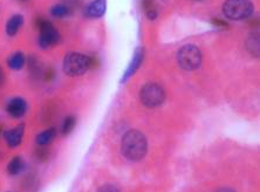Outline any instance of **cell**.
Returning a JSON list of instances; mask_svg holds the SVG:
<instances>
[{"label": "cell", "mask_w": 260, "mask_h": 192, "mask_svg": "<svg viewBox=\"0 0 260 192\" xmlns=\"http://www.w3.org/2000/svg\"><path fill=\"white\" fill-rule=\"evenodd\" d=\"M213 24L216 26H221V27H228L226 22H223L221 20H213Z\"/></svg>", "instance_id": "603a6c76"}, {"label": "cell", "mask_w": 260, "mask_h": 192, "mask_svg": "<svg viewBox=\"0 0 260 192\" xmlns=\"http://www.w3.org/2000/svg\"><path fill=\"white\" fill-rule=\"evenodd\" d=\"M202 52L194 45H186L179 49L177 53V61L179 67L184 71H194L202 65Z\"/></svg>", "instance_id": "5b68a950"}, {"label": "cell", "mask_w": 260, "mask_h": 192, "mask_svg": "<svg viewBox=\"0 0 260 192\" xmlns=\"http://www.w3.org/2000/svg\"><path fill=\"white\" fill-rule=\"evenodd\" d=\"M49 155H51V152L46 147H41L39 150H37V157L41 162H46L49 158Z\"/></svg>", "instance_id": "d6986e66"}, {"label": "cell", "mask_w": 260, "mask_h": 192, "mask_svg": "<svg viewBox=\"0 0 260 192\" xmlns=\"http://www.w3.org/2000/svg\"><path fill=\"white\" fill-rule=\"evenodd\" d=\"M196 2H202V0H196Z\"/></svg>", "instance_id": "4316f807"}, {"label": "cell", "mask_w": 260, "mask_h": 192, "mask_svg": "<svg viewBox=\"0 0 260 192\" xmlns=\"http://www.w3.org/2000/svg\"><path fill=\"white\" fill-rule=\"evenodd\" d=\"M75 124H76V118L71 115V116H67L64 118L63 123H62V128H61V132H62L63 135H68V134H71L73 130L75 128Z\"/></svg>", "instance_id": "e0dca14e"}, {"label": "cell", "mask_w": 260, "mask_h": 192, "mask_svg": "<svg viewBox=\"0 0 260 192\" xmlns=\"http://www.w3.org/2000/svg\"><path fill=\"white\" fill-rule=\"evenodd\" d=\"M98 66V60L95 57L88 56L82 53L70 52L63 59V72L68 76L83 75L89 69Z\"/></svg>", "instance_id": "7a4b0ae2"}, {"label": "cell", "mask_w": 260, "mask_h": 192, "mask_svg": "<svg viewBox=\"0 0 260 192\" xmlns=\"http://www.w3.org/2000/svg\"><path fill=\"white\" fill-rule=\"evenodd\" d=\"M55 137H56V129L48 128L37 136V143L39 144L40 147H47V145H49L53 141H54Z\"/></svg>", "instance_id": "4fadbf2b"}, {"label": "cell", "mask_w": 260, "mask_h": 192, "mask_svg": "<svg viewBox=\"0 0 260 192\" xmlns=\"http://www.w3.org/2000/svg\"><path fill=\"white\" fill-rule=\"evenodd\" d=\"M19 2H21V3H26V2H28V0H19Z\"/></svg>", "instance_id": "484cf974"}, {"label": "cell", "mask_w": 260, "mask_h": 192, "mask_svg": "<svg viewBox=\"0 0 260 192\" xmlns=\"http://www.w3.org/2000/svg\"><path fill=\"white\" fill-rule=\"evenodd\" d=\"M24 25V15L22 14H14L6 22V33L9 37L17 36L19 30Z\"/></svg>", "instance_id": "8fae6325"}, {"label": "cell", "mask_w": 260, "mask_h": 192, "mask_svg": "<svg viewBox=\"0 0 260 192\" xmlns=\"http://www.w3.org/2000/svg\"><path fill=\"white\" fill-rule=\"evenodd\" d=\"M24 133H25V125L19 124L18 126H15V128H13V129L4 132L3 135H4L5 142L9 147L17 148L21 144L22 138H24Z\"/></svg>", "instance_id": "ba28073f"}, {"label": "cell", "mask_w": 260, "mask_h": 192, "mask_svg": "<svg viewBox=\"0 0 260 192\" xmlns=\"http://www.w3.org/2000/svg\"><path fill=\"white\" fill-rule=\"evenodd\" d=\"M4 82H5V74H4V71H3V68L0 67V87L3 86Z\"/></svg>", "instance_id": "7402d4cb"}, {"label": "cell", "mask_w": 260, "mask_h": 192, "mask_svg": "<svg viewBox=\"0 0 260 192\" xmlns=\"http://www.w3.org/2000/svg\"><path fill=\"white\" fill-rule=\"evenodd\" d=\"M223 12L231 20H244L253 14L254 6L251 0H226L223 5Z\"/></svg>", "instance_id": "3957f363"}, {"label": "cell", "mask_w": 260, "mask_h": 192, "mask_svg": "<svg viewBox=\"0 0 260 192\" xmlns=\"http://www.w3.org/2000/svg\"><path fill=\"white\" fill-rule=\"evenodd\" d=\"M216 192H236V191H233L232 189H220Z\"/></svg>", "instance_id": "cb8c5ba5"}, {"label": "cell", "mask_w": 260, "mask_h": 192, "mask_svg": "<svg viewBox=\"0 0 260 192\" xmlns=\"http://www.w3.org/2000/svg\"><path fill=\"white\" fill-rule=\"evenodd\" d=\"M37 27L39 30V39L38 44L43 49L51 48L53 46L58 45L61 40L59 29L52 24L47 19H38Z\"/></svg>", "instance_id": "277c9868"}, {"label": "cell", "mask_w": 260, "mask_h": 192, "mask_svg": "<svg viewBox=\"0 0 260 192\" xmlns=\"http://www.w3.org/2000/svg\"><path fill=\"white\" fill-rule=\"evenodd\" d=\"M140 100L148 108H155L166 100V91L157 83H147L140 91Z\"/></svg>", "instance_id": "8992f818"}, {"label": "cell", "mask_w": 260, "mask_h": 192, "mask_svg": "<svg viewBox=\"0 0 260 192\" xmlns=\"http://www.w3.org/2000/svg\"><path fill=\"white\" fill-rule=\"evenodd\" d=\"M73 7L71 3H60V4H55L51 7V15L54 18H66L72 13Z\"/></svg>", "instance_id": "7c38bea8"}, {"label": "cell", "mask_w": 260, "mask_h": 192, "mask_svg": "<svg viewBox=\"0 0 260 192\" xmlns=\"http://www.w3.org/2000/svg\"><path fill=\"white\" fill-rule=\"evenodd\" d=\"M6 111L11 117L20 118L27 113V102L22 98H13L7 103Z\"/></svg>", "instance_id": "52a82bcc"}, {"label": "cell", "mask_w": 260, "mask_h": 192, "mask_svg": "<svg viewBox=\"0 0 260 192\" xmlns=\"http://www.w3.org/2000/svg\"><path fill=\"white\" fill-rule=\"evenodd\" d=\"M44 78L46 81H49V80H52L53 78H54V71H53L52 68H48L46 69L45 74H44Z\"/></svg>", "instance_id": "44dd1931"}, {"label": "cell", "mask_w": 260, "mask_h": 192, "mask_svg": "<svg viewBox=\"0 0 260 192\" xmlns=\"http://www.w3.org/2000/svg\"><path fill=\"white\" fill-rule=\"evenodd\" d=\"M25 169V162L20 156H15L7 165V172L11 176H17Z\"/></svg>", "instance_id": "9a60e30c"}, {"label": "cell", "mask_w": 260, "mask_h": 192, "mask_svg": "<svg viewBox=\"0 0 260 192\" xmlns=\"http://www.w3.org/2000/svg\"><path fill=\"white\" fill-rule=\"evenodd\" d=\"M2 134H3V128L0 126V136H2Z\"/></svg>", "instance_id": "d4e9b609"}, {"label": "cell", "mask_w": 260, "mask_h": 192, "mask_svg": "<svg viewBox=\"0 0 260 192\" xmlns=\"http://www.w3.org/2000/svg\"><path fill=\"white\" fill-rule=\"evenodd\" d=\"M121 151L132 162L141 161L148 151L147 138L139 130H129L122 138Z\"/></svg>", "instance_id": "6da1fadb"}, {"label": "cell", "mask_w": 260, "mask_h": 192, "mask_svg": "<svg viewBox=\"0 0 260 192\" xmlns=\"http://www.w3.org/2000/svg\"><path fill=\"white\" fill-rule=\"evenodd\" d=\"M142 7L149 20H155V19L157 18L158 13L155 0H142Z\"/></svg>", "instance_id": "2e32d148"}, {"label": "cell", "mask_w": 260, "mask_h": 192, "mask_svg": "<svg viewBox=\"0 0 260 192\" xmlns=\"http://www.w3.org/2000/svg\"><path fill=\"white\" fill-rule=\"evenodd\" d=\"M143 48H137L135 54L133 56V60L132 62L127 68V71H125L123 78H122V82H125L128 79L132 78V76L135 74L137 72V69L140 68L141 65H142V61H143Z\"/></svg>", "instance_id": "30bf717a"}, {"label": "cell", "mask_w": 260, "mask_h": 192, "mask_svg": "<svg viewBox=\"0 0 260 192\" xmlns=\"http://www.w3.org/2000/svg\"><path fill=\"white\" fill-rule=\"evenodd\" d=\"M107 10L106 0H93L85 7V15L89 19L101 18Z\"/></svg>", "instance_id": "9c48e42d"}, {"label": "cell", "mask_w": 260, "mask_h": 192, "mask_svg": "<svg viewBox=\"0 0 260 192\" xmlns=\"http://www.w3.org/2000/svg\"><path fill=\"white\" fill-rule=\"evenodd\" d=\"M98 192H120V190H118L116 186L110 185V184H106V185L101 186L100 189L98 190Z\"/></svg>", "instance_id": "ffe728a7"}, {"label": "cell", "mask_w": 260, "mask_h": 192, "mask_svg": "<svg viewBox=\"0 0 260 192\" xmlns=\"http://www.w3.org/2000/svg\"><path fill=\"white\" fill-rule=\"evenodd\" d=\"M28 67H29V71L32 73L33 75H40L41 73H43V67H41V63L39 62V60L37 59V57L34 56H30L29 57V61H28Z\"/></svg>", "instance_id": "ac0fdd59"}, {"label": "cell", "mask_w": 260, "mask_h": 192, "mask_svg": "<svg viewBox=\"0 0 260 192\" xmlns=\"http://www.w3.org/2000/svg\"><path fill=\"white\" fill-rule=\"evenodd\" d=\"M26 57L22 52H15L14 54L11 55L7 60V65L13 71H20V69L25 66Z\"/></svg>", "instance_id": "5bb4252c"}]
</instances>
